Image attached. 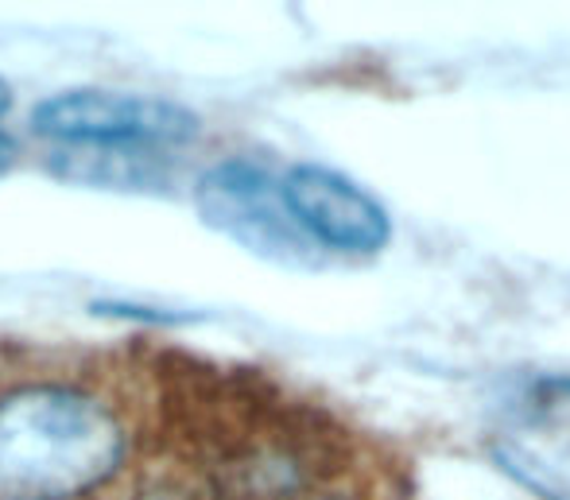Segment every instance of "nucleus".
Listing matches in <instances>:
<instances>
[{
  "instance_id": "1",
  "label": "nucleus",
  "mask_w": 570,
  "mask_h": 500,
  "mask_svg": "<svg viewBox=\"0 0 570 500\" xmlns=\"http://www.w3.org/2000/svg\"><path fill=\"white\" fill-rule=\"evenodd\" d=\"M125 427L109 403L70 384L0 396V500H78L125 462Z\"/></svg>"
},
{
  "instance_id": "2",
  "label": "nucleus",
  "mask_w": 570,
  "mask_h": 500,
  "mask_svg": "<svg viewBox=\"0 0 570 500\" xmlns=\"http://www.w3.org/2000/svg\"><path fill=\"white\" fill-rule=\"evenodd\" d=\"M195 214L256 261L279 268H318L323 248L299 229L279 179L248 159H226L195 183Z\"/></svg>"
},
{
  "instance_id": "4",
  "label": "nucleus",
  "mask_w": 570,
  "mask_h": 500,
  "mask_svg": "<svg viewBox=\"0 0 570 500\" xmlns=\"http://www.w3.org/2000/svg\"><path fill=\"white\" fill-rule=\"evenodd\" d=\"M284 202L299 229L318 248L373 256L392 241V217L365 187L323 164H295L279 179Z\"/></svg>"
},
{
  "instance_id": "7",
  "label": "nucleus",
  "mask_w": 570,
  "mask_h": 500,
  "mask_svg": "<svg viewBox=\"0 0 570 500\" xmlns=\"http://www.w3.org/2000/svg\"><path fill=\"white\" fill-rule=\"evenodd\" d=\"M90 314H101V318H117V322H148V326H175V322H190V318H195V314H187V311H167V306L128 303V300H94Z\"/></svg>"
},
{
  "instance_id": "6",
  "label": "nucleus",
  "mask_w": 570,
  "mask_h": 500,
  "mask_svg": "<svg viewBox=\"0 0 570 500\" xmlns=\"http://www.w3.org/2000/svg\"><path fill=\"white\" fill-rule=\"evenodd\" d=\"M493 462L543 500H570V442L501 439Z\"/></svg>"
},
{
  "instance_id": "3",
  "label": "nucleus",
  "mask_w": 570,
  "mask_h": 500,
  "mask_svg": "<svg viewBox=\"0 0 570 500\" xmlns=\"http://www.w3.org/2000/svg\"><path fill=\"white\" fill-rule=\"evenodd\" d=\"M31 128L59 144H140L179 148L190 144L203 120L179 101L120 90H62L31 109Z\"/></svg>"
},
{
  "instance_id": "9",
  "label": "nucleus",
  "mask_w": 570,
  "mask_h": 500,
  "mask_svg": "<svg viewBox=\"0 0 570 500\" xmlns=\"http://www.w3.org/2000/svg\"><path fill=\"white\" fill-rule=\"evenodd\" d=\"M8 109H12V86H8L4 78H0V117H4Z\"/></svg>"
},
{
  "instance_id": "8",
  "label": "nucleus",
  "mask_w": 570,
  "mask_h": 500,
  "mask_svg": "<svg viewBox=\"0 0 570 500\" xmlns=\"http://www.w3.org/2000/svg\"><path fill=\"white\" fill-rule=\"evenodd\" d=\"M16 159H20V144H16L8 133H0V179H4V175L12 171Z\"/></svg>"
},
{
  "instance_id": "5",
  "label": "nucleus",
  "mask_w": 570,
  "mask_h": 500,
  "mask_svg": "<svg viewBox=\"0 0 570 500\" xmlns=\"http://www.w3.org/2000/svg\"><path fill=\"white\" fill-rule=\"evenodd\" d=\"M47 171L70 187L109 195H167L175 187V164L164 148L140 144H59L47 156Z\"/></svg>"
}]
</instances>
